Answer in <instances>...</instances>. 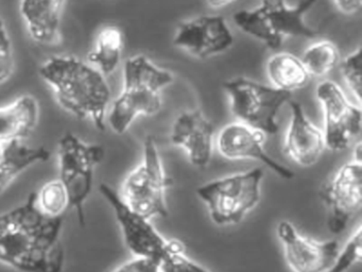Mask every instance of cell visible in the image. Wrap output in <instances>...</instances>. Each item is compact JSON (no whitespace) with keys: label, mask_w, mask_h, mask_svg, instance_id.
Listing matches in <instances>:
<instances>
[{"label":"cell","mask_w":362,"mask_h":272,"mask_svg":"<svg viewBox=\"0 0 362 272\" xmlns=\"http://www.w3.org/2000/svg\"><path fill=\"white\" fill-rule=\"evenodd\" d=\"M336 8L344 15H355L361 10L362 0H332Z\"/></svg>","instance_id":"f1b7e54d"},{"label":"cell","mask_w":362,"mask_h":272,"mask_svg":"<svg viewBox=\"0 0 362 272\" xmlns=\"http://www.w3.org/2000/svg\"><path fill=\"white\" fill-rule=\"evenodd\" d=\"M315 96L323 110L326 148L334 152L345 150L361 132V108L351 103L334 81L319 83Z\"/></svg>","instance_id":"9c48e42d"},{"label":"cell","mask_w":362,"mask_h":272,"mask_svg":"<svg viewBox=\"0 0 362 272\" xmlns=\"http://www.w3.org/2000/svg\"><path fill=\"white\" fill-rule=\"evenodd\" d=\"M6 144H7V142H0V159H3L4 153H5Z\"/></svg>","instance_id":"4dcf8cb0"},{"label":"cell","mask_w":362,"mask_h":272,"mask_svg":"<svg viewBox=\"0 0 362 272\" xmlns=\"http://www.w3.org/2000/svg\"><path fill=\"white\" fill-rule=\"evenodd\" d=\"M49 157V150L44 147L29 146L18 140L7 142L0 159V195L20 174L35 164L45 163Z\"/></svg>","instance_id":"d6986e66"},{"label":"cell","mask_w":362,"mask_h":272,"mask_svg":"<svg viewBox=\"0 0 362 272\" xmlns=\"http://www.w3.org/2000/svg\"><path fill=\"white\" fill-rule=\"evenodd\" d=\"M112 272H160V263L154 259L135 256Z\"/></svg>","instance_id":"83f0119b"},{"label":"cell","mask_w":362,"mask_h":272,"mask_svg":"<svg viewBox=\"0 0 362 272\" xmlns=\"http://www.w3.org/2000/svg\"><path fill=\"white\" fill-rule=\"evenodd\" d=\"M264 176L262 168H252L205 183L197 195L206 204L214 223L238 225L259 203Z\"/></svg>","instance_id":"5b68a950"},{"label":"cell","mask_w":362,"mask_h":272,"mask_svg":"<svg viewBox=\"0 0 362 272\" xmlns=\"http://www.w3.org/2000/svg\"><path fill=\"white\" fill-rule=\"evenodd\" d=\"M234 1L235 0H206L207 4L213 8H222Z\"/></svg>","instance_id":"f546056e"},{"label":"cell","mask_w":362,"mask_h":272,"mask_svg":"<svg viewBox=\"0 0 362 272\" xmlns=\"http://www.w3.org/2000/svg\"><path fill=\"white\" fill-rule=\"evenodd\" d=\"M99 193L113 210L129 251L134 256L146 257L160 263L168 249L169 239L154 227L150 219L131 210L113 186L101 183Z\"/></svg>","instance_id":"8fae6325"},{"label":"cell","mask_w":362,"mask_h":272,"mask_svg":"<svg viewBox=\"0 0 362 272\" xmlns=\"http://www.w3.org/2000/svg\"><path fill=\"white\" fill-rule=\"evenodd\" d=\"M160 272H211L185 254V246L177 239L168 240V249L160 261Z\"/></svg>","instance_id":"cb8c5ba5"},{"label":"cell","mask_w":362,"mask_h":272,"mask_svg":"<svg viewBox=\"0 0 362 272\" xmlns=\"http://www.w3.org/2000/svg\"><path fill=\"white\" fill-rule=\"evenodd\" d=\"M67 0H21L20 13L29 35L37 44L61 40V23Z\"/></svg>","instance_id":"e0dca14e"},{"label":"cell","mask_w":362,"mask_h":272,"mask_svg":"<svg viewBox=\"0 0 362 272\" xmlns=\"http://www.w3.org/2000/svg\"><path fill=\"white\" fill-rule=\"evenodd\" d=\"M63 218L40 212L35 193L0 215V263L18 272H63Z\"/></svg>","instance_id":"6da1fadb"},{"label":"cell","mask_w":362,"mask_h":272,"mask_svg":"<svg viewBox=\"0 0 362 272\" xmlns=\"http://www.w3.org/2000/svg\"><path fill=\"white\" fill-rule=\"evenodd\" d=\"M276 234L292 272H327L340 249L337 240L320 242L302 235L288 220L279 223Z\"/></svg>","instance_id":"4fadbf2b"},{"label":"cell","mask_w":362,"mask_h":272,"mask_svg":"<svg viewBox=\"0 0 362 272\" xmlns=\"http://www.w3.org/2000/svg\"><path fill=\"white\" fill-rule=\"evenodd\" d=\"M35 204L42 214L59 218L71 208L69 193L60 178L49 181L35 193Z\"/></svg>","instance_id":"603a6c76"},{"label":"cell","mask_w":362,"mask_h":272,"mask_svg":"<svg viewBox=\"0 0 362 272\" xmlns=\"http://www.w3.org/2000/svg\"><path fill=\"white\" fill-rule=\"evenodd\" d=\"M214 136L213 123L201 110H186L173 123L170 140L185 151L192 165L204 168L213 157Z\"/></svg>","instance_id":"9a60e30c"},{"label":"cell","mask_w":362,"mask_h":272,"mask_svg":"<svg viewBox=\"0 0 362 272\" xmlns=\"http://www.w3.org/2000/svg\"><path fill=\"white\" fill-rule=\"evenodd\" d=\"M266 72L272 86L290 94L306 86L311 78L300 57L290 52H277L269 57Z\"/></svg>","instance_id":"ffe728a7"},{"label":"cell","mask_w":362,"mask_h":272,"mask_svg":"<svg viewBox=\"0 0 362 272\" xmlns=\"http://www.w3.org/2000/svg\"><path fill=\"white\" fill-rule=\"evenodd\" d=\"M40 76L54 91L57 103L82 120L92 121L105 131L112 103L107 76L86 60L73 55H54L40 68Z\"/></svg>","instance_id":"7a4b0ae2"},{"label":"cell","mask_w":362,"mask_h":272,"mask_svg":"<svg viewBox=\"0 0 362 272\" xmlns=\"http://www.w3.org/2000/svg\"><path fill=\"white\" fill-rule=\"evenodd\" d=\"M13 69L14 59L11 40L3 19H0V84L6 82L12 76Z\"/></svg>","instance_id":"4316f807"},{"label":"cell","mask_w":362,"mask_h":272,"mask_svg":"<svg viewBox=\"0 0 362 272\" xmlns=\"http://www.w3.org/2000/svg\"><path fill=\"white\" fill-rule=\"evenodd\" d=\"M105 157L103 146L88 144L71 132H66L59 140V178L69 193L71 208L81 225H86L84 205L94 187L95 171Z\"/></svg>","instance_id":"52a82bcc"},{"label":"cell","mask_w":362,"mask_h":272,"mask_svg":"<svg viewBox=\"0 0 362 272\" xmlns=\"http://www.w3.org/2000/svg\"><path fill=\"white\" fill-rule=\"evenodd\" d=\"M300 60L309 76L324 78L340 63V52L334 42L322 40L310 45Z\"/></svg>","instance_id":"7402d4cb"},{"label":"cell","mask_w":362,"mask_h":272,"mask_svg":"<svg viewBox=\"0 0 362 272\" xmlns=\"http://www.w3.org/2000/svg\"><path fill=\"white\" fill-rule=\"evenodd\" d=\"M223 89L230 98L233 116L239 123L266 135L279 132L277 116L281 108L291 100V94L243 76L226 81Z\"/></svg>","instance_id":"ba28073f"},{"label":"cell","mask_w":362,"mask_h":272,"mask_svg":"<svg viewBox=\"0 0 362 272\" xmlns=\"http://www.w3.org/2000/svg\"><path fill=\"white\" fill-rule=\"evenodd\" d=\"M173 42L192 57L206 60L232 48L234 35L221 15H200L182 21Z\"/></svg>","instance_id":"7c38bea8"},{"label":"cell","mask_w":362,"mask_h":272,"mask_svg":"<svg viewBox=\"0 0 362 272\" xmlns=\"http://www.w3.org/2000/svg\"><path fill=\"white\" fill-rule=\"evenodd\" d=\"M362 60L361 48H357L341 61L340 69L347 89L353 94L358 103L361 102L362 95Z\"/></svg>","instance_id":"484cf974"},{"label":"cell","mask_w":362,"mask_h":272,"mask_svg":"<svg viewBox=\"0 0 362 272\" xmlns=\"http://www.w3.org/2000/svg\"><path fill=\"white\" fill-rule=\"evenodd\" d=\"M124 48V38L122 30L117 26H105L97 34L94 47L88 53L86 61L101 74L109 76L119 67Z\"/></svg>","instance_id":"44dd1931"},{"label":"cell","mask_w":362,"mask_h":272,"mask_svg":"<svg viewBox=\"0 0 362 272\" xmlns=\"http://www.w3.org/2000/svg\"><path fill=\"white\" fill-rule=\"evenodd\" d=\"M315 2L300 0L296 6H289L285 0H262L257 8L235 13L233 21L239 30L275 50L288 38H317V32L304 18Z\"/></svg>","instance_id":"277c9868"},{"label":"cell","mask_w":362,"mask_h":272,"mask_svg":"<svg viewBox=\"0 0 362 272\" xmlns=\"http://www.w3.org/2000/svg\"><path fill=\"white\" fill-rule=\"evenodd\" d=\"M362 259V227L360 225L347 240L342 249H339L332 267L327 272H347Z\"/></svg>","instance_id":"d4e9b609"},{"label":"cell","mask_w":362,"mask_h":272,"mask_svg":"<svg viewBox=\"0 0 362 272\" xmlns=\"http://www.w3.org/2000/svg\"><path fill=\"white\" fill-rule=\"evenodd\" d=\"M40 106L33 95H23L0 108V142H23L39 123Z\"/></svg>","instance_id":"ac0fdd59"},{"label":"cell","mask_w":362,"mask_h":272,"mask_svg":"<svg viewBox=\"0 0 362 272\" xmlns=\"http://www.w3.org/2000/svg\"><path fill=\"white\" fill-rule=\"evenodd\" d=\"M122 89L112 101L107 123L118 135L130 129L139 116H152L162 108V91L173 83V72L146 55L129 57L124 65Z\"/></svg>","instance_id":"3957f363"},{"label":"cell","mask_w":362,"mask_h":272,"mask_svg":"<svg viewBox=\"0 0 362 272\" xmlns=\"http://www.w3.org/2000/svg\"><path fill=\"white\" fill-rule=\"evenodd\" d=\"M264 140L266 134L262 131L236 121L224 125L220 130L216 140V146L218 152L224 159L230 161L251 159L260 162L284 180H292L296 176L294 172L269 155L264 149Z\"/></svg>","instance_id":"5bb4252c"},{"label":"cell","mask_w":362,"mask_h":272,"mask_svg":"<svg viewBox=\"0 0 362 272\" xmlns=\"http://www.w3.org/2000/svg\"><path fill=\"white\" fill-rule=\"evenodd\" d=\"M169 185L158 144L153 136L144 142L141 163L126 176L119 193L124 203L148 219L168 216L166 191Z\"/></svg>","instance_id":"8992f818"},{"label":"cell","mask_w":362,"mask_h":272,"mask_svg":"<svg viewBox=\"0 0 362 272\" xmlns=\"http://www.w3.org/2000/svg\"><path fill=\"white\" fill-rule=\"evenodd\" d=\"M290 123L286 132L284 152L303 167L315 165L326 149L323 130L317 128L307 117L298 101L288 102Z\"/></svg>","instance_id":"2e32d148"},{"label":"cell","mask_w":362,"mask_h":272,"mask_svg":"<svg viewBox=\"0 0 362 272\" xmlns=\"http://www.w3.org/2000/svg\"><path fill=\"white\" fill-rule=\"evenodd\" d=\"M320 197L327 210V227L334 235L344 232L362 205V161L341 166L323 185Z\"/></svg>","instance_id":"30bf717a"}]
</instances>
